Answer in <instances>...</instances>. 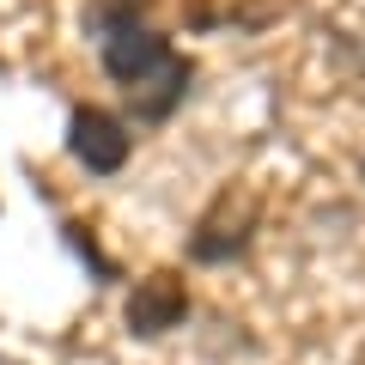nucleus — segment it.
Segmentation results:
<instances>
[{"mask_svg":"<svg viewBox=\"0 0 365 365\" xmlns=\"http://www.w3.org/2000/svg\"><path fill=\"white\" fill-rule=\"evenodd\" d=\"M91 37H98V55H104V73L128 91L134 116L170 122V110L195 86V61L170 49V37H158L146 25L134 0H98L91 6Z\"/></svg>","mask_w":365,"mask_h":365,"instance_id":"nucleus-1","label":"nucleus"},{"mask_svg":"<svg viewBox=\"0 0 365 365\" xmlns=\"http://www.w3.org/2000/svg\"><path fill=\"white\" fill-rule=\"evenodd\" d=\"M250 244H256V207H250V201H237V207H232V195H220L195 220V232H189V262L220 268V262H237Z\"/></svg>","mask_w":365,"mask_h":365,"instance_id":"nucleus-2","label":"nucleus"},{"mask_svg":"<svg viewBox=\"0 0 365 365\" xmlns=\"http://www.w3.org/2000/svg\"><path fill=\"white\" fill-rule=\"evenodd\" d=\"M128 146H134L128 122L110 116V110H98V104L73 110V122H67V153H73L91 177H116V170L128 165Z\"/></svg>","mask_w":365,"mask_h":365,"instance_id":"nucleus-3","label":"nucleus"},{"mask_svg":"<svg viewBox=\"0 0 365 365\" xmlns=\"http://www.w3.org/2000/svg\"><path fill=\"white\" fill-rule=\"evenodd\" d=\"M182 317H189V292H182L177 274H146L128 292V329L140 341H158L170 329H182Z\"/></svg>","mask_w":365,"mask_h":365,"instance_id":"nucleus-4","label":"nucleus"},{"mask_svg":"<svg viewBox=\"0 0 365 365\" xmlns=\"http://www.w3.org/2000/svg\"><path fill=\"white\" fill-rule=\"evenodd\" d=\"M359 170H365V165H359Z\"/></svg>","mask_w":365,"mask_h":365,"instance_id":"nucleus-5","label":"nucleus"}]
</instances>
